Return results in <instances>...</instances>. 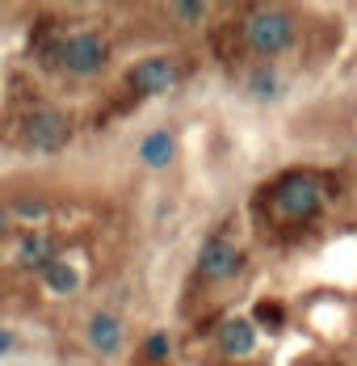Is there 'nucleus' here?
I'll list each match as a JSON object with an SVG mask.
<instances>
[{
  "mask_svg": "<svg viewBox=\"0 0 357 366\" xmlns=\"http://www.w3.org/2000/svg\"><path fill=\"white\" fill-rule=\"evenodd\" d=\"M244 42L256 55H282L286 46L294 42V21L286 17L282 9H261L244 21Z\"/></svg>",
  "mask_w": 357,
  "mask_h": 366,
  "instance_id": "obj_1",
  "label": "nucleus"
},
{
  "mask_svg": "<svg viewBox=\"0 0 357 366\" xmlns=\"http://www.w3.org/2000/svg\"><path fill=\"white\" fill-rule=\"evenodd\" d=\"M273 207L282 211L286 219H311L320 211V185L316 177H286L278 189H273Z\"/></svg>",
  "mask_w": 357,
  "mask_h": 366,
  "instance_id": "obj_2",
  "label": "nucleus"
},
{
  "mask_svg": "<svg viewBox=\"0 0 357 366\" xmlns=\"http://www.w3.org/2000/svg\"><path fill=\"white\" fill-rule=\"evenodd\" d=\"M68 135H71V127L59 110L26 114V144L34 147V152H59V147L68 144Z\"/></svg>",
  "mask_w": 357,
  "mask_h": 366,
  "instance_id": "obj_3",
  "label": "nucleus"
},
{
  "mask_svg": "<svg viewBox=\"0 0 357 366\" xmlns=\"http://www.w3.org/2000/svg\"><path fill=\"white\" fill-rule=\"evenodd\" d=\"M106 42L97 34H76V38H68L64 46H59V64L68 68V72H76V76H93L101 64H106Z\"/></svg>",
  "mask_w": 357,
  "mask_h": 366,
  "instance_id": "obj_4",
  "label": "nucleus"
},
{
  "mask_svg": "<svg viewBox=\"0 0 357 366\" xmlns=\"http://www.w3.org/2000/svg\"><path fill=\"white\" fill-rule=\"evenodd\" d=\"M240 249L236 244H227V240H206L202 244V253H198V269H202V278H211V282H223V278H231L236 269H240Z\"/></svg>",
  "mask_w": 357,
  "mask_h": 366,
  "instance_id": "obj_5",
  "label": "nucleus"
},
{
  "mask_svg": "<svg viewBox=\"0 0 357 366\" xmlns=\"http://www.w3.org/2000/svg\"><path fill=\"white\" fill-rule=\"evenodd\" d=\"M131 84L147 93V97H156V93H169L173 84H177V64L173 59H143L131 68Z\"/></svg>",
  "mask_w": 357,
  "mask_h": 366,
  "instance_id": "obj_6",
  "label": "nucleus"
},
{
  "mask_svg": "<svg viewBox=\"0 0 357 366\" xmlns=\"http://www.w3.org/2000/svg\"><path fill=\"white\" fill-rule=\"evenodd\" d=\"M218 345H223V354L244 358V354H252V345H256V332H252L248 320H227L218 329Z\"/></svg>",
  "mask_w": 357,
  "mask_h": 366,
  "instance_id": "obj_7",
  "label": "nucleus"
},
{
  "mask_svg": "<svg viewBox=\"0 0 357 366\" xmlns=\"http://www.w3.org/2000/svg\"><path fill=\"white\" fill-rule=\"evenodd\" d=\"M89 337H93V345H97L101 354H118V345H122V325H118L114 316H93Z\"/></svg>",
  "mask_w": 357,
  "mask_h": 366,
  "instance_id": "obj_8",
  "label": "nucleus"
},
{
  "mask_svg": "<svg viewBox=\"0 0 357 366\" xmlns=\"http://www.w3.org/2000/svg\"><path fill=\"white\" fill-rule=\"evenodd\" d=\"M173 152H177V144H173V135L169 131H156V135H147L139 147V156L151 164V169H164L169 160H173Z\"/></svg>",
  "mask_w": 357,
  "mask_h": 366,
  "instance_id": "obj_9",
  "label": "nucleus"
},
{
  "mask_svg": "<svg viewBox=\"0 0 357 366\" xmlns=\"http://www.w3.org/2000/svg\"><path fill=\"white\" fill-rule=\"evenodd\" d=\"M42 282H46V291H55V295H71L76 287H80V278H76V269H71L68 261H51L46 269H42Z\"/></svg>",
  "mask_w": 357,
  "mask_h": 366,
  "instance_id": "obj_10",
  "label": "nucleus"
},
{
  "mask_svg": "<svg viewBox=\"0 0 357 366\" xmlns=\"http://www.w3.org/2000/svg\"><path fill=\"white\" fill-rule=\"evenodd\" d=\"M51 261H55V257H51V240L30 232V236L21 240V265H30V269H34V265H38V269H46Z\"/></svg>",
  "mask_w": 357,
  "mask_h": 366,
  "instance_id": "obj_11",
  "label": "nucleus"
},
{
  "mask_svg": "<svg viewBox=\"0 0 357 366\" xmlns=\"http://www.w3.org/2000/svg\"><path fill=\"white\" fill-rule=\"evenodd\" d=\"M169 350H173V345H169V337H164V332H156V337L147 341V354H151V358H169Z\"/></svg>",
  "mask_w": 357,
  "mask_h": 366,
  "instance_id": "obj_12",
  "label": "nucleus"
},
{
  "mask_svg": "<svg viewBox=\"0 0 357 366\" xmlns=\"http://www.w3.org/2000/svg\"><path fill=\"white\" fill-rule=\"evenodd\" d=\"M256 320H261V325H282V307L261 303V307H256Z\"/></svg>",
  "mask_w": 357,
  "mask_h": 366,
  "instance_id": "obj_13",
  "label": "nucleus"
},
{
  "mask_svg": "<svg viewBox=\"0 0 357 366\" xmlns=\"http://www.w3.org/2000/svg\"><path fill=\"white\" fill-rule=\"evenodd\" d=\"M177 17H185V21H202V17H206V4H177Z\"/></svg>",
  "mask_w": 357,
  "mask_h": 366,
  "instance_id": "obj_14",
  "label": "nucleus"
},
{
  "mask_svg": "<svg viewBox=\"0 0 357 366\" xmlns=\"http://www.w3.org/2000/svg\"><path fill=\"white\" fill-rule=\"evenodd\" d=\"M17 215H26V219H42V202H17Z\"/></svg>",
  "mask_w": 357,
  "mask_h": 366,
  "instance_id": "obj_15",
  "label": "nucleus"
},
{
  "mask_svg": "<svg viewBox=\"0 0 357 366\" xmlns=\"http://www.w3.org/2000/svg\"><path fill=\"white\" fill-rule=\"evenodd\" d=\"M9 345H13V337H9V332L0 329V354H4V350H9Z\"/></svg>",
  "mask_w": 357,
  "mask_h": 366,
  "instance_id": "obj_16",
  "label": "nucleus"
},
{
  "mask_svg": "<svg viewBox=\"0 0 357 366\" xmlns=\"http://www.w3.org/2000/svg\"><path fill=\"white\" fill-rule=\"evenodd\" d=\"M4 227H9V211L0 207V236H4Z\"/></svg>",
  "mask_w": 357,
  "mask_h": 366,
  "instance_id": "obj_17",
  "label": "nucleus"
}]
</instances>
